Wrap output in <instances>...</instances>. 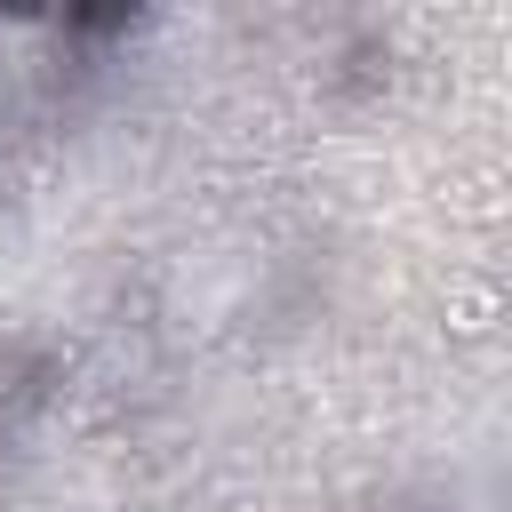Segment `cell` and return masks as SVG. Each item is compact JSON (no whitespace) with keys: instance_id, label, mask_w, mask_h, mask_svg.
I'll list each match as a JSON object with an SVG mask.
<instances>
[]
</instances>
